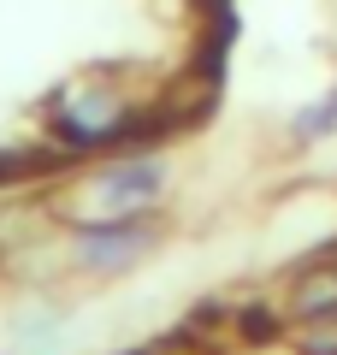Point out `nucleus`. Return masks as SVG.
<instances>
[{
  "instance_id": "f03ea898",
  "label": "nucleus",
  "mask_w": 337,
  "mask_h": 355,
  "mask_svg": "<svg viewBox=\"0 0 337 355\" xmlns=\"http://www.w3.org/2000/svg\"><path fill=\"white\" fill-rule=\"evenodd\" d=\"M172 166L160 148H112L101 166H89L71 190V225H95V219H154L166 202Z\"/></svg>"
},
{
  "instance_id": "f257e3e1",
  "label": "nucleus",
  "mask_w": 337,
  "mask_h": 355,
  "mask_svg": "<svg viewBox=\"0 0 337 355\" xmlns=\"http://www.w3.org/2000/svg\"><path fill=\"white\" fill-rule=\"evenodd\" d=\"M148 125V89H137L125 71H83L48 95L42 130L60 154H112L130 148Z\"/></svg>"
},
{
  "instance_id": "20e7f679",
  "label": "nucleus",
  "mask_w": 337,
  "mask_h": 355,
  "mask_svg": "<svg viewBox=\"0 0 337 355\" xmlns=\"http://www.w3.org/2000/svg\"><path fill=\"white\" fill-rule=\"evenodd\" d=\"M290 314L296 320H325L337 314V266H308L290 291Z\"/></svg>"
},
{
  "instance_id": "7ed1b4c3",
  "label": "nucleus",
  "mask_w": 337,
  "mask_h": 355,
  "mask_svg": "<svg viewBox=\"0 0 337 355\" xmlns=\"http://www.w3.org/2000/svg\"><path fill=\"white\" fill-rule=\"evenodd\" d=\"M154 219H95V225H71V261L95 279H112L137 266L142 254L154 249Z\"/></svg>"
},
{
  "instance_id": "39448f33",
  "label": "nucleus",
  "mask_w": 337,
  "mask_h": 355,
  "mask_svg": "<svg viewBox=\"0 0 337 355\" xmlns=\"http://www.w3.org/2000/svg\"><path fill=\"white\" fill-rule=\"evenodd\" d=\"M325 137H337V83L325 89V95H313L308 107H296L290 113V142H325Z\"/></svg>"
}]
</instances>
